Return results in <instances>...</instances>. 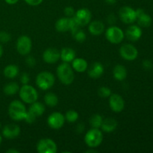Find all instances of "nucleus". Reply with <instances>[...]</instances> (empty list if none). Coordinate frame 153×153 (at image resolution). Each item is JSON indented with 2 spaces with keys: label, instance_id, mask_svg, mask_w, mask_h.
Here are the masks:
<instances>
[{
  "label": "nucleus",
  "instance_id": "nucleus-1",
  "mask_svg": "<svg viewBox=\"0 0 153 153\" xmlns=\"http://www.w3.org/2000/svg\"><path fill=\"white\" fill-rule=\"evenodd\" d=\"M56 74L60 82L65 85H70L75 79L74 72L70 63L63 62L57 67Z\"/></svg>",
  "mask_w": 153,
  "mask_h": 153
},
{
  "label": "nucleus",
  "instance_id": "nucleus-2",
  "mask_svg": "<svg viewBox=\"0 0 153 153\" xmlns=\"http://www.w3.org/2000/svg\"><path fill=\"white\" fill-rule=\"evenodd\" d=\"M8 115L13 120L20 121L23 120L27 110L22 101L13 100L9 104Z\"/></svg>",
  "mask_w": 153,
  "mask_h": 153
},
{
  "label": "nucleus",
  "instance_id": "nucleus-3",
  "mask_svg": "<svg viewBox=\"0 0 153 153\" xmlns=\"http://www.w3.org/2000/svg\"><path fill=\"white\" fill-rule=\"evenodd\" d=\"M55 82V76L50 72L43 71L37 74L36 85L42 91H47L53 87Z\"/></svg>",
  "mask_w": 153,
  "mask_h": 153
},
{
  "label": "nucleus",
  "instance_id": "nucleus-4",
  "mask_svg": "<svg viewBox=\"0 0 153 153\" xmlns=\"http://www.w3.org/2000/svg\"><path fill=\"white\" fill-rule=\"evenodd\" d=\"M19 95L20 100L26 104H31L38 99V93L37 90L28 84L23 85L19 88Z\"/></svg>",
  "mask_w": 153,
  "mask_h": 153
},
{
  "label": "nucleus",
  "instance_id": "nucleus-5",
  "mask_svg": "<svg viewBox=\"0 0 153 153\" xmlns=\"http://www.w3.org/2000/svg\"><path fill=\"white\" fill-rule=\"evenodd\" d=\"M103 135L100 128H92L88 130L85 136V142L89 148H97L102 143Z\"/></svg>",
  "mask_w": 153,
  "mask_h": 153
},
{
  "label": "nucleus",
  "instance_id": "nucleus-6",
  "mask_svg": "<svg viewBox=\"0 0 153 153\" xmlns=\"http://www.w3.org/2000/svg\"><path fill=\"white\" fill-rule=\"evenodd\" d=\"M55 29L58 32H67L70 31H73L76 28H79V25L76 22L73 17H62L55 22Z\"/></svg>",
  "mask_w": 153,
  "mask_h": 153
},
{
  "label": "nucleus",
  "instance_id": "nucleus-7",
  "mask_svg": "<svg viewBox=\"0 0 153 153\" xmlns=\"http://www.w3.org/2000/svg\"><path fill=\"white\" fill-rule=\"evenodd\" d=\"M105 37L110 43L113 44H118L123 40L125 34L120 27L112 25L106 30Z\"/></svg>",
  "mask_w": 153,
  "mask_h": 153
},
{
  "label": "nucleus",
  "instance_id": "nucleus-8",
  "mask_svg": "<svg viewBox=\"0 0 153 153\" xmlns=\"http://www.w3.org/2000/svg\"><path fill=\"white\" fill-rule=\"evenodd\" d=\"M32 48V42L28 36L22 35L17 39L16 49L21 55H28Z\"/></svg>",
  "mask_w": 153,
  "mask_h": 153
},
{
  "label": "nucleus",
  "instance_id": "nucleus-9",
  "mask_svg": "<svg viewBox=\"0 0 153 153\" xmlns=\"http://www.w3.org/2000/svg\"><path fill=\"white\" fill-rule=\"evenodd\" d=\"M73 17L76 23L79 26L82 27L85 26L90 23V22L91 21L92 14H91V12L89 9L82 7V8L79 9L77 11H76Z\"/></svg>",
  "mask_w": 153,
  "mask_h": 153
},
{
  "label": "nucleus",
  "instance_id": "nucleus-10",
  "mask_svg": "<svg viewBox=\"0 0 153 153\" xmlns=\"http://www.w3.org/2000/svg\"><path fill=\"white\" fill-rule=\"evenodd\" d=\"M57 144L50 138H43L37 143V151L39 153H56Z\"/></svg>",
  "mask_w": 153,
  "mask_h": 153
},
{
  "label": "nucleus",
  "instance_id": "nucleus-11",
  "mask_svg": "<svg viewBox=\"0 0 153 153\" xmlns=\"http://www.w3.org/2000/svg\"><path fill=\"white\" fill-rule=\"evenodd\" d=\"M120 55L126 61H134L138 56V51L137 48L130 43H125L120 48Z\"/></svg>",
  "mask_w": 153,
  "mask_h": 153
},
{
  "label": "nucleus",
  "instance_id": "nucleus-12",
  "mask_svg": "<svg viewBox=\"0 0 153 153\" xmlns=\"http://www.w3.org/2000/svg\"><path fill=\"white\" fill-rule=\"evenodd\" d=\"M119 17L123 23L131 24L137 19V15L134 9L129 6H123L119 10Z\"/></svg>",
  "mask_w": 153,
  "mask_h": 153
},
{
  "label": "nucleus",
  "instance_id": "nucleus-13",
  "mask_svg": "<svg viewBox=\"0 0 153 153\" xmlns=\"http://www.w3.org/2000/svg\"><path fill=\"white\" fill-rule=\"evenodd\" d=\"M65 117L60 112H53L47 118L48 126L52 129H60L65 123Z\"/></svg>",
  "mask_w": 153,
  "mask_h": 153
},
{
  "label": "nucleus",
  "instance_id": "nucleus-14",
  "mask_svg": "<svg viewBox=\"0 0 153 153\" xmlns=\"http://www.w3.org/2000/svg\"><path fill=\"white\" fill-rule=\"evenodd\" d=\"M109 106L112 111L115 113H120L125 108V101L119 94H111L109 97Z\"/></svg>",
  "mask_w": 153,
  "mask_h": 153
},
{
  "label": "nucleus",
  "instance_id": "nucleus-15",
  "mask_svg": "<svg viewBox=\"0 0 153 153\" xmlns=\"http://www.w3.org/2000/svg\"><path fill=\"white\" fill-rule=\"evenodd\" d=\"M60 58V51L55 48H48L43 53V59L46 64H55L59 61Z\"/></svg>",
  "mask_w": 153,
  "mask_h": 153
},
{
  "label": "nucleus",
  "instance_id": "nucleus-16",
  "mask_svg": "<svg viewBox=\"0 0 153 153\" xmlns=\"http://www.w3.org/2000/svg\"><path fill=\"white\" fill-rule=\"evenodd\" d=\"M19 134H20V128L16 124H7L4 126L2 129V135L7 139L16 138Z\"/></svg>",
  "mask_w": 153,
  "mask_h": 153
},
{
  "label": "nucleus",
  "instance_id": "nucleus-17",
  "mask_svg": "<svg viewBox=\"0 0 153 153\" xmlns=\"http://www.w3.org/2000/svg\"><path fill=\"white\" fill-rule=\"evenodd\" d=\"M135 11L136 15H137L136 20L137 21L139 26L143 27V28H148L150 26L152 22V17L142 8H137Z\"/></svg>",
  "mask_w": 153,
  "mask_h": 153
},
{
  "label": "nucleus",
  "instance_id": "nucleus-18",
  "mask_svg": "<svg viewBox=\"0 0 153 153\" xmlns=\"http://www.w3.org/2000/svg\"><path fill=\"white\" fill-rule=\"evenodd\" d=\"M88 74L92 79H99L104 73V67L100 62H94L88 67Z\"/></svg>",
  "mask_w": 153,
  "mask_h": 153
},
{
  "label": "nucleus",
  "instance_id": "nucleus-19",
  "mask_svg": "<svg viewBox=\"0 0 153 153\" xmlns=\"http://www.w3.org/2000/svg\"><path fill=\"white\" fill-rule=\"evenodd\" d=\"M126 37L128 40L135 42L138 40L142 36V29L140 26L136 25H130L126 31Z\"/></svg>",
  "mask_w": 153,
  "mask_h": 153
},
{
  "label": "nucleus",
  "instance_id": "nucleus-20",
  "mask_svg": "<svg viewBox=\"0 0 153 153\" xmlns=\"http://www.w3.org/2000/svg\"><path fill=\"white\" fill-rule=\"evenodd\" d=\"M88 29H89V32L91 33L92 35L94 36H99L103 34L105 31V25L102 21L100 20H94L92 22H90L88 24Z\"/></svg>",
  "mask_w": 153,
  "mask_h": 153
},
{
  "label": "nucleus",
  "instance_id": "nucleus-21",
  "mask_svg": "<svg viewBox=\"0 0 153 153\" xmlns=\"http://www.w3.org/2000/svg\"><path fill=\"white\" fill-rule=\"evenodd\" d=\"M118 126L117 121L115 119L111 117H108L103 119L102 123L101 128L103 131L107 133L113 132L115 131Z\"/></svg>",
  "mask_w": 153,
  "mask_h": 153
},
{
  "label": "nucleus",
  "instance_id": "nucleus-22",
  "mask_svg": "<svg viewBox=\"0 0 153 153\" xmlns=\"http://www.w3.org/2000/svg\"><path fill=\"white\" fill-rule=\"evenodd\" d=\"M60 58L62 60L63 62L70 63L76 58V52L72 48H63L60 52Z\"/></svg>",
  "mask_w": 153,
  "mask_h": 153
},
{
  "label": "nucleus",
  "instance_id": "nucleus-23",
  "mask_svg": "<svg viewBox=\"0 0 153 153\" xmlns=\"http://www.w3.org/2000/svg\"><path fill=\"white\" fill-rule=\"evenodd\" d=\"M72 67L73 70L77 73H84L87 71L88 67V64L86 60L82 58H76L72 61Z\"/></svg>",
  "mask_w": 153,
  "mask_h": 153
},
{
  "label": "nucleus",
  "instance_id": "nucleus-24",
  "mask_svg": "<svg viewBox=\"0 0 153 153\" xmlns=\"http://www.w3.org/2000/svg\"><path fill=\"white\" fill-rule=\"evenodd\" d=\"M113 76L116 80L122 82L127 77V70L123 65L117 64L113 69Z\"/></svg>",
  "mask_w": 153,
  "mask_h": 153
},
{
  "label": "nucleus",
  "instance_id": "nucleus-25",
  "mask_svg": "<svg viewBox=\"0 0 153 153\" xmlns=\"http://www.w3.org/2000/svg\"><path fill=\"white\" fill-rule=\"evenodd\" d=\"M30 105H30L29 108H28V111L31 113H32L34 116L38 117L42 116L44 114L45 110H46V106H45L43 103L36 101Z\"/></svg>",
  "mask_w": 153,
  "mask_h": 153
},
{
  "label": "nucleus",
  "instance_id": "nucleus-26",
  "mask_svg": "<svg viewBox=\"0 0 153 153\" xmlns=\"http://www.w3.org/2000/svg\"><path fill=\"white\" fill-rule=\"evenodd\" d=\"M19 67L15 64H9L6 66L3 70V74L7 79H14L19 75Z\"/></svg>",
  "mask_w": 153,
  "mask_h": 153
},
{
  "label": "nucleus",
  "instance_id": "nucleus-27",
  "mask_svg": "<svg viewBox=\"0 0 153 153\" xmlns=\"http://www.w3.org/2000/svg\"><path fill=\"white\" fill-rule=\"evenodd\" d=\"M43 100H44L45 105L50 108L55 107L59 102L58 96L52 92H49L45 94Z\"/></svg>",
  "mask_w": 153,
  "mask_h": 153
},
{
  "label": "nucleus",
  "instance_id": "nucleus-28",
  "mask_svg": "<svg viewBox=\"0 0 153 153\" xmlns=\"http://www.w3.org/2000/svg\"><path fill=\"white\" fill-rule=\"evenodd\" d=\"M19 86L16 82H9L3 88V92L7 96H13L19 91Z\"/></svg>",
  "mask_w": 153,
  "mask_h": 153
},
{
  "label": "nucleus",
  "instance_id": "nucleus-29",
  "mask_svg": "<svg viewBox=\"0 0 153 153\" xmlns=\"http://www.w3.org/2000/svg\"><path fill=\"white\" fill-rule=\"evenodd\" d=\"M103 118L100 114H96L92 115L90 118V125L92 128H101Z\"/></svg>",
  "mask_w": 153,
  "mask_h": 153
},
{
  "label": "nucleus",
  "instance_id": "nucleus-30",
  "mask_svg": "<svg viewBox=\"0 0 153 153\" xmlns=\"http://www.w3.org/2000/svg\"><path fill=\"white\" fill-rule=\"evenodd\" d=\"M72 35H73L75 40L79 42V43H82V42L85 41L87 38L86 34H85V32L83 30L81 29L80 27L76 28V29L74 30L73 31H72Z\"/></svg>",
  "mask_w": 153,
  "mask_h": 153
},
{
  "label": "nucleus",
  "instance_id": "nucleus-31",
  "mask_svg": "<svg viewBox=\"0 0 153 153\" xmlns=\"http://www.w3.org/2000/svg\"><path fill=\"white\" fill-rule=\"evenodd\" d=\"M65 120L69 123H75L79 119V114L75 110H68L66 112Z\"/></svg>",
  "mask_w": 153,
  "mask_h": 153
},
{
  "label": "nucleus",
  "instance_id": "nucleus-32",
  "mask_svg": "<svg viewBox=\"0 0 153 153\" xmlns=\"http://www.w3.org/2000/svg\"><path fill=\"white\" fill-rule=\"evenodd\" d=\"M97 93H98V95L102 98H107V97H110L112 94L111 90L105 86L100 87L98 89Z\"/></svg>",
  "mask_w": 153,
  "mask_h": 153
},
{
  "label": "nucleus",
  "instance_id": "nucleus-33",
  "mask_svg": "<svg viewBox=\"0 0 153 153\" xmlns=\"http://www.w3.org/2000/svg\"><path fill=\"white\" fill-rule=\"evenodd\" d=\"M36 119H37V117L34 116L32 113L29 111H27L26 114H25V116L24 117L23 120H25L27 123L32 124L35 122Z\"/></svg>",
  "mask_w": 153,
  "mask_h": 153
},
{
  "label": "nucleus",
  "instance_id": "nucleus-34",
  "mask_svg": "<svg viewBox=\"0 0 153 153\" xmlns=\"http://www.w3.org/2000/svg\"><path fill=\"white\" fill-rule=\"evenodd\" d=\"M11 39V35L10 33L7 32V31H0V42L1 43H7Z\"/></svg>",
  "mask_w": 153,
  "mask_h": 153
},
{
  "label": "nucleus",
  "instance_id": "nucleus-35",
  "mask_svg": "<svg viewBox=\"0 0 153 153\" xmlns=\"http://www.w3.org/2000/svg\"><path fill=\"white\" fill-rule=\"evenodd\" d=\"M64 13L67 17H73L74 16L76 11H75V9L73 7H71V6H67V7H66L64 8Z\"/></svg>",
  "mask_w": 153,
  "mask_h": 153
},
{
  "label": "nucleus",
  "instance_id": "nucleus-36",
  "mask_svg": "<svg viewBox=\"0 0 153 153\" xmlns=\"http://www.w3.org/2000/svg\"><path fill=\"white\" fill-rule=\"evenodd\" d=\"M20 79V82L22 85H27L30 81L29 74L27 73H23L20 76V79Z\"/></svg>",
  "mask_w": 153,
  "mask_h": 153
},
{
  "label": "nucleus",
  "instance_id": "nucleus-37",
  "mask_svg": "<svg viewBox=\"0 0 153 153\" xmlns=\"http://www.w3.org/2000/svg\"><path fill=\"white\" fill-rule=\"evenodd\" d=\"M25 64L30 67H33L36 65V60L33 56H28L25 58Z\"/></svg>",
  "mask_w": 153,
  "mask_h": 153
},
{
  "label": "nucleus",
  "instance_id": "nucleus-38",
  "mask_svg": "<svg viewBox=\"0 0 153 153\" xmlns=\"http://www.w3.org/2000/svg\"><path fill=\"white\" fill-rule=\"evenodd\" d=\"M142 66H143V68L146 70H151V69L153 67L152 62L150 61V60H144L142 63Z\"/></svg>",
  "mask_w": 153,
  "mask_h": 153
},
{
  "label": "nucleus",
  "instance_id": "nucleus-39",
  "mask_svg": "<svg viewBox=\"0 0 153 153\" xmlns=\"http://www.w3.org/2000/svg\"><path fill=\"white\" fill-rule=\"evenodd\" d=\"M28 5L37 6L43 2V0H24Z\"/></svg>",
  "mask_w": 153,
  "mask_h": 153
},
{
  "label": "nucleus",
  "instance_id": "nucleus-40",
  "mask_svg": "<svg viewBox=\"0 0 153 153\" xmlns=\"http://www.w3.org/2000/svg\"><path fill=\"white\" fill-rule=\"evenodd\" d=\"M85 124L83 123H81L78 124L77 126H76V131H77L78 133H82L84 131V130H85Z\"/></svg>",
  "mask_w": 153,
  "mask_h": 153
},
{
  "label": "nucleus",
  "instance_id": "nucleus-41",
  "mask_svg": "<svg viewBox=\"0 0 153 153\" xmlns=\"http://www.w3.org/2000/svg\"><path fill=\"white\" fill-rule=\"evenodd\" d=\"M108 22L110 24H114L116 22V17L114 14H110L108 16Z\"/></svg>",
  "mask_w": 153,
  "mask_h": 153
},
{
  "label": "nucleus",
  "instance_id": "nucleus-42",
  "mask_svg": "<svg viewBox=\"0 0 153 153\" xmlns=\"http://www.w3.org/2000/svg\"><path fill=\"white\" fill-rule=\"evenodd\" d=\"M4 1L8 4H15L19 1V0H4Z\"/></svg>",
  "mask_w": 153,
  "mask_h": 153
},
{
  "label": "nucleus",
  "instance_id": "nucleus-43",
  "mask_svg": "<svg viewBox=\"0 0 153 153\" xmlns=\"http://www.w3.org/2000/svg\"><path fill=\"white\" fill-rule=\"evenodd\" d=\"M7 153H19V151H18L17 149H9L6 151Z\"/></svg>",
  "mask_w": 153,
  "mask_h": 153
},
{
  "label": "nucleus",
  "instance_id": "nucleus-44",
  "mask_svg": "<svg viewBox=\"0 0 153 153\" xmlns=\"http://www.w3.org/2000/svg\"><path fill=\"white\" fill-rule=\"evenodd\" d=\"M105 1L108 4H114L117 2V0H105Z\"/></svg>",
  "mask_w": 153,
  "mask_h": 153
},
{
  "label": "nucleus",
  "instance_id": "nucleus-45",
  "mask_svg": "<svg viewBox=\"0 0 153 153\" xmlns=\"http://www.w3.org/2000/svg\"><path fill=\"white\" fill-rule=\"evenodd\" d=\"M91 149H88V150L86 151V152H88V153H90V152H97V151L95 150V149H94V148H91Z\"/></svg>",
  "mask_w": 153,
  "mask_h": 153
},
{
  "label": "nucleus",
  "instance_id": "nucleus-46",
  "mask_svg": "<svg viewBox=\"0 0 153 153\" xmlns=\"http://www.w3.org/2000/svg\"><path fill=\"white\" fill-rule=\"evenodd\" d=\"M3 55V47L1 44H0V58H1Z\"/></svg>",
  "mask_w": 153,
  "mask_h": 153
},
{
  "label": "nucleus",
  "instance_id": "nucleus-47",
  "mask_svg": "<svg viewBox=\"0 0 153 153\" xmlns=\"http://www.w3.org/2000/svg\"><path fill=\"white\" fill-rule=\"evenodd\" d=\"M1 142H2V137H1V135L0 134V145L1 144Z\"/></svg>",
  "mask_w": 153,
  "mask_h": 153
},
{
  "label": "nucleus",
  "instance_id": "nucleus-48",
  "mask_svg": "<svg viewBox=\"0 0 153 153\" xmlns=\"http://www.w3.org/2000/svg\"><path fill=\"white\" fill-rule=\"evenodd\" d=\"M0 128H1V123H0Z\"/></svg>",
  "mask_w": 153,
  "mask_h": 153
}]
</instances>
